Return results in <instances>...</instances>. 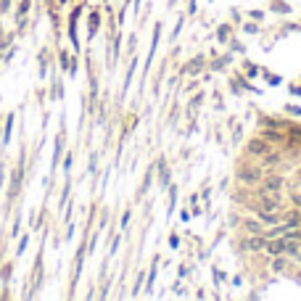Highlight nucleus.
Here are the masks:
<instances>
[{"label": "nucleus", "instance_id": "obj_4", "mask_svg": "<svg viewBox=\"0 0 301 301\" xmlns=\"http://www.w3.org/2000/svg\"><path fill=\"white\" fill-rule=\"evenodd\" d=\"M238 177H241L243 182H257L262 177V172L259 169H241V172H238Z\"/></svg>", "mask_w": 301, "mask_h": 301}, {"label": "nucleus", "instance_id": "obj_6", "mask_svg": "<svg viewBox=\"0 0 301 301\" xmlns=\"http://www.w3.org/2000/svg\"><path fill=\"white\" fill-rule=\"evenodd\" d=\"M248 248H253V251H262V248H264V241H262V238H253V241H248Z\"/></svg>", "mask_w": 301, "mask_h": 301}, {"label": "nucleus", "instance_id": "obj_7", "mask_svg": "<svg viewBox=\"0 0 301 301\" xmlns=\"http://www.w3.org/2000/svg\"><path fill=\"white\" fill-rule=\"evenodd\" d=\"M246 225H248V230H251V233L262 235V225H257V222H246Z\"/></svg>", "mask_w": 301, "mask_h": 301}, {"label": "nucleus", "instance_id": "obj_8", "mask_svg": "<svg viewBox=\"0 0 301 301\" xmlns=\"http://www.w3.org/2000/svg\"><path fill=\"white\" fill-rule=\"evenodd\" d=\"M264 137H267V140H283L280 132H264Z\"/></svg>", "mask_w": 301, "mask_h": 301}, {"label": "nucleus", "instance_id": "obj_5", "mask_svg": "<svg viewBox=\"0 0 301 301\" xmlns=\"http://www.w3.org/2000/svg\"><path fill=\"white\" fill-rule=\"evenodd\" d=\"M264 248H267L269 253H275V257H277V253H285V241H280V238H277V241H267Z\"/></svg>", "mask_w": 301, "mask_h": 301}, {"label": "nucleus", "instance_id": "obj_2", "mask_svg": "<svg viewBox=\"0 0 301 301\" xmlns=\"http://www.w3.org/2000/svg\"><path fill=\"white\" fill-rule=\"evenodd\" d=\"M280 190H283V180H280V177H269V180H264V185H262L259 193H262V196H277Z\"/></svg>", "mask_w": 301, "mask_h": 301}, {"label": "nucleus", "instance_id": "obj_3", "mask_svg": "<svg viewBox=\"0 0 301 301\" xmlns=\"http://www.w3.org/2000/svg\"><path fill=\"white\" fill-rule=\"evenodd\" d=\"M248 151H251L253 156H267V153H269V146H267L264 140H251V143H248Z\"/></svg>", "mask_w": 301, "mask_h": 301}, {"label": "nucleus", "instance_id": "obj_1", "mask_svg": "<svg viewBox=\"0 0 301 301\" xmlns=\"http://www.w3.org/2000/svg\"><path fill=\"white\" fill-rule=\"evenodd\" d=\"M283 212V206L277 201V196H264V201L257 206V214L267 222V225H272V222L277 219V214Z\"/></svg>", "mask_w": 301, "mask_h": 301}]
</instances>
